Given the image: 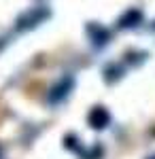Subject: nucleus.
Returning <instances> with one entry per match:
<instances>
[{
	"label": "nucleus",
	"mask_w": 155,
	"mask_h": 159,
	"mask_svg": "<svg viewBox=\"0 0 155 159\" xmlns=\"http://www.w3.org/2000/svg\"><path fill=\"white\" fill-rule=\"evenodd\" d=\"M87 121H89V125L94 129H104V127H108V123H110V115H108V110L104 106H96V108H92Z\"/></svg>",
	"instance_id": "3"
},
{
	"label": "nucleus",
	"mask_w": 155,
	"mask_h": 159,
	"mask_svg": "<svg viewBox=\"0 0 155 159\" xmlns=\"http://www.w3.org/2000/svg\"><path fill=\"white\" fill-rule=\"evenodd\" d=\"M140 21H143V13L138 11V9H130V11H125L119 17L117 25H119V28H123V30H128V28H136Z\"/></svg>",
	"instance_id": "5"
},
{
	"label": "nucleus",
	"mask_w": 155,
	"mask_h": 159,
	"mask_svg": "<svg viewBox=\"0 0 155 159\" xmlns=\"http://www.w3.org/2000/svg\"><path fill=\"white\" fill-rule=\"evenodd\" d=\"M72 87H74V79H72V76H64V79H60L55 85L49 89V102H62V100L70 93Z\"/></svg>",
	"instance_id": "2"
},
{
	"label": "nucleus",
	"mask_w": 155,
	"mask_h": 159,
	"mask_svg": "<svg viewBox=\"0 0 155 159\" xmlns=\"http://www.w3.org/2000/svg\"><path fill=\"white\" fill-rule=\"evenodd\" d=\"M87 34H89V38H92V43H94L96 47H104V45H108V40H110V32H108L106 28L98 25V24L87 25Z\"/></svg>",
	"instance_id": "4"
},
{
	"label": "nucleus",
	"mask_w": 155,
	"mask_h": 159,
	"mask_svg": "<svg viewBox=\"0 0 155 159\" xmlns=\"http://www.w3.org/2000/svg\"><path fill=\"white\" fill-rule=\"evenodd\" d=\"M49 15H51V13H49V9H40V7H38V9H32V11H28L24 17L17 21V28H19V30H30V28H36L40 21H45Z\"/></svg>",
	"instance_id": "1"
},
{
	"label": "nucleus",
	"mask_w": 155,
	"mask_h": 159,
	"mask_svg": "<svg viewBox=\"0 0 155 159\" xmlns=\"http://www.w3.org/2000/svg\"><path fill=\"white\" fill-rule=\"evenodd\" d=\"M149 159H155V157H149Z\"/></svg>",
	"instance_id": "6"
}]
</instances>
